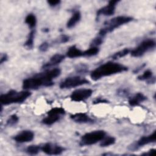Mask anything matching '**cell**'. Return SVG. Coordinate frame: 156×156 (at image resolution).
<instances>
[{"mask_svg": "<svg viewBox=\"0 0 156 156\" xmlns=\"http://www.w3.org/2000/svg\"><path fill=\"white\" fill-rule=\"evenodd\" d=\"M34 138V133L32 131L29 130H23L16 135L13 139L14 140L20 143H27L32 141Z\"/></svg>", "mask_w": 156, "mask_h": 156, "instance_id": "obj_12", "label": "cell"}, {"mask_svg": "<svg viewBox=\"0 0 156 156\" xmlns=\"http://www.w3.org/2000/svg\"><path fill=\"white\" fill-rule=\"evenodd\" d=\"M60 116H61L59 115H48V116L42 120V122L45 125L51 126L58 121L60 119Z\"/></svg>", "mask_w": 156, "mask_h": 156, "instance_id": "obj_18", "label": "cell"}, {"mask_svg": "<svg viewBox=\"0 0 156 156\" xmlns=\"http://www.w3.org/2000/svg\"><path fill=\"white\" fill-rule=\"evenodd\" d=\"M127 70V67L118 63L108 62L101 65L90 74V77L93 80H98L102 77L122 73Z\"/></svg>", "mask_w": 156, "mask_h": 156, "instance_id": "obj_2", "label": "cell"}, {"mask_svg": "<svg viewBox=\"0 0 156 156\" xmlns=\"http://www.w3.org/2000/svg\"><path fill=\"white\" fill-rule=\"evenodd\" d=\"M40 150H41V146L38 145H30L26 148V152L30 155L37 154Z\"/></svg>", "mask_w": 156, "mask_h": 156, "instance_id": "obj_25", "label": "cell"}, {"mask_svg": "<svg viewBox=\"0 0 156 156\" xmlns=\"http://www.w3.org/2000/svg\"><path fill=\"white\" fill-rule=\"evenodd\" d=\"M48 3L51 7H55L60 3V1L59 0H49L47 1Z\"/></svg>", "mask_w": 156, "mask_h": 156, "instance_id": "obj_30", "label": "cell"}, {"mask_svg": "<svg viewBox=\"0 0 156 156\" xmlns=\"http://www.w3.org/2000/svg\"><path fill=\"white\" fill-rule=\"evenodd\" d=\"M99 48L98 47L91 46L89 49L83 51V57H91L96 55L99 52Z\"/></svg>", "mask_w": 156, "mask_h": 156, "instance_id": "obj_22", "label": "cell"}, {"mask_svg": "<svg viewBox=\"0 0 156 156\" xmlns=\"http://www.w3.org/2000/svg\"><path fill=\"white\" fill-rule=\"evenodd\" d=\"M102 38H103V37L98 36L97 37H96L95 38H94V39L92 40V41H91V46L97 47L98 46L100 45V44L102 43V41H103Z\"/></svg>", "mask_w": 156, "mask_h": 156, "instance_id": "obj_27", "label": "cell"}, {"mask_svg": "<svg viewBox=\"0 0 156 156\" xmlns=\"http://www.w3.org/2000/svg\"><path fill=\"white\" fill-rule=\"evenodd\" d=\"M133 20V18L130 16H118L107 21L104 23V27L100 29L98 36L104 37L107 34L112 32L115 29L119 26L128 23Z\"/></svg>", "mask_w": 156, "mask_h": 156, "instance_id": "obj_4", "label": "cell"}, {"mask_svg": "<svg viewBox=\"0 0 156 156\" xmlns=\"http://www.w3.org/2000/svg\"><path fill=\"white\" fill-rule=\"evenodd\" d=\"M49 47V44L48 42H43L41 44V45L39 46V50L41 52H44L48 50V48Z\"/></svg>", "mask_w": 156, "mask_h": 156, "instance_id": "obj_29", "label": "cell"}, {"mask_svg": "<svg viewBox=\"0 0 156 156\" xmlns=\"http://www.w3.org/2000/svg\"><path fill=\"white\" fill-rule=\"evenodd\" d=\"M119 95H120L121 96H126L128 94V92L126 90H119L118 91V93Z\"/></svg>", "mask_w": 156, "mask_h": 156, "instance_id": "obj_33", "label": "cell"}, {"mask_svg": "<svg viewBox=\"0 0 156 156\" xmlns=\"http://www.w3.org/2000/svg\"><path fill=\"white\" fill-rule=\"evenodd\" d=\"M81 18V13L79 11L76 10L73 12L71 17L69 19L66 23V27L68 28H72L74 27L77 23L79 22Z\"/></svg>", "mask_w": 156, "mask_h": 156, "instance_id": "obj_16", "label": "cell"}, {"mask_svg": "<svg viewBox=\"0 0 156 156\" xmlns=\"http://www.w3.org/2000/svg\"><path fill=\"white\" fill-rule=\"evenodd\" d=\"M25 23L31 29H34L37 24V19L35 15L33 13L28 14L25 18Z\"/></svg>", "mask_w": 156, "mask_h": 156, "instance_id": "obj_19", "label": "cell"}, {"mask_svg": "<svg viewBox=\"0 0 156 156\" xmlns=\"http://www.w3.org/2000/svg\"><path fill=\"white\" fill-rule=\"evenodd\" d=\"M64 58H65V56L63 55L60 54H56L52 55L50 58L49 60L43 65V68H49L52 66L56 65L57 64H59L64 60Z\"/></svg>", "mask_w": 156, "mask_h": 156, "instance_id": "obj_14", "label": "cell"}, {"mask_svg": "<svg viewBox=\"0 0 156 156\" xmlns=\"http://www.w3.org/2000/svg\"><path fill=\"white\" fill-rule=\"evenodd\" d=\"M69 37L66 35H61L58 40L56 41V43H66L67 41H69Z\"/></svg>", "mask_w": 156, "mask_h": 156, "instance_id": "obj_28", "label": "cell"}, {"mask_svg": "<svg viewBox=\"0 0 156 156\" xmlns=\"http://www.w3.org/2000/svg\"><path fill=\"white\" fill-rule=\"evenodd\" d=\"M146 96H145L143 93H137L129 99V103L131 106H135L144 102L146 100Z\"/></svg>", "mask_w": 156, "mask_h": 156, "instance_id": "obj_15", "label": "cell"}, {"mask_svg": "<svg viewBox=\"0 0 156 156\" xmlns=\"http://www.w3.org/2000/svg\"><path fill=\"white\" fill-rule=\"evenodd\" d=\"M41 150L48 155H53L61 154L65 151V148L56 144L47 143L41 146Z\"/></svg>", "mask_w": 156, "mask_h": 156, "instance_id": "obj_9", "label": "cell"}, {"mask_svg": "<svg viewBox=\"0 0 156 156\" xmlns=\"http://www.w3.org/2000/svg\"><path fill=\"white\" fill-rule=\"evenodd\" d=\"M155 154V149H152L150 151H149L147 152H145L142 154L143 155H148V156H151L152 155H154Z\"/></svg>", "mask_w": 156, "mask_h": 156, "instance_id": "obj_31", "label": "cell"}, {"mask_svg": "<svg viewBox=\"0 0 156 156\" xmlns=\"http://www.w3.org/2000/svg\"><path fill=\"white\" fill-rule=\"evenodd\" d=\"M155 46V41L152 39H147L143 41L140 44L131 51V55L134 57H139L144 54L149 50Z\"/></svg>", "mask_w": 156, "mask_h": 156, "instance_id": "obj_6", "label": "cell"}, {"mask_svg": "<svg viewBox=\"0 0 156 156\" xmlns=\"http://www.w3.org/2000/svg\"><path fill=\"white\" fill-rule=\"evenodd\" d=\"M66 55L69 58H77L83 56V51L80 50L76 47V46L73 45L69 47L66 52Z\"/></svg>", "mask_w": 156, "mask_h": 156, "instance_id": "obj_17", "label": "cell"}, {"mask_svg": "<svg viewBox=\"0 0 156 156\" xmlns=\"http://www.w3.org/2000/svg\"><path fill=\"white\" fill-rule=\"evenodd\" d=\"M106 136L105 131L102 130H94L84 134L80 138V146H90L101 141Z\"/></svg>", "mask_w": 156, "mask_h": 156, "instance_id": "obj_5", "label": "cell"}, {"mask_svg": "<svg viewBox=\"0 0 156 156\" xmlns=\"http://www.w3.org/2000/svg\"><path fill=\"white\" fill-rule=\"evenodd\" d=\"M61 73L59 68H53L37 74L23 80V87L25 90H35L41 87H51L54 84L53 79Z\"/></svg>", "mask_w": 156, "mask_h": 156, "instance_id": "obj_1", "label": "cell"}, {"mask_svg": "<svg viewBox=\"0 0 156 156\" xmlns=\"http://www.w3.org/2000/svg\"><path fill=\"white\" fill-rule=\"evenodd\" d=\"M107 102H108V101L107 100L98 98V99H96L95 101H94L93 104H99V103H107Z\"/></svg>", "mask_w": 156, "mask_h": 156, "instance_id": "obj_32", "label": "cell"}, {"mask_svg": "<svg viewBox=\"0 0 156 156\" xmlns=\"http://www.w3.org/2000/svg\"><path fill=\"white\" fill-rule=\"evenodd\" d=\"M156 140V131L154 130L152 133L147 136H143L141 137L135 143H134L132 146H131V149H136L138 147H142L144 145L148 144L151 143L155 142Z\"/></svg>", "mask_w": 156, "mask_h": 156, "instance_id": "obj_11", "label": "cell"}, {"mask_svg": "<svg viewBox=\"0 0 156 156\" xmlns=\"http://www.w3.org/2000/svg\"><path fill=\"white\" fill-rule=\"evenodd\" d=\"M18 120H19V118L16 115H15V114L12 115L10 116H9V118L7 120L6 124L9 126H12L16 124L18 122Z\"/></svg>", "mask_w": 156, "mask_h": 156, "instance_id": "obj_26", "label": "cell"}, {"mask_svg": "<svg viewBox=\"0 0 156 156\" xmlns=\"http://www.w3.org/2000/svg\"><path fill=\"white\" fill-rule=\"evenodd\" d=\"M118 2L119 1H116V0L110 1L108 4L98 10L96 12L97 18H98L101 15L110 16L113 15L115 12L116 5Z\"/></svg>", "mask_w": 156, "mask_h": 156, "instance_id": "obj_10", "label": "cell"}, {"mask_svg": "<svg viewBox=\"0 0 156 156\" xmlns=\"http://www.w3.org/2000/svg\"><path fill=\"white\" fill-rule=\"evenodd\" d=\"M7 60V55L5 54H3V55H2L1 57V58H0V63H1V64H2V63L5 62Z\"/></svg>", "mask_w": 156, "mask_h": 156, "instance_id": "obj_34", "label": "cell"}, {"mask_svg": "<svg viewBox=\"0 0 156 156\" xmlns=\"http://www.w3.org/2000/svg\"><path fill=\"white\" fill-rule=\"evenodd\" d=\"M34 37H35V30L34 29H31L30 32L29 33L27 40H26V42L24 43V46L26 48H27L29 49L32 48L33 45H34Z\"/></svg>", "mask_w": 156, "mask_h": 156, "instance_id": "obj_20", "label": "cell"}, {"mask_svg": "<svg viewBox=\"0 0 156 156\" xmlns=\"http://www.w3.org/2000/svg\"><path fill=\"white\" fill-rule=\"evenodd\" d=\"M89 82H90L88 80L80 76H71L68 77L62 81L59 87L62 89H67L87 84L89 83Z\"/></svg>", "mask_w": 156, "mask_h": 156, "instance_id": "obj_7", "label": "cell"}, {"mask_svg": "<svg viewBox=\"0 0 156 156\" xmlns=\"http://www.w3.org/2000/svg\"><path fill=\"white\" fill-rule=\"evenodd\" d=\"M116 141V140L114 137L113 136H106L101 141L100 143V146L101 147H107L109 146H111L113 144H115Z\"/></svg>", "mask_w": 156, "mask_h": 156, "instance_id": "obj_21", "label": "cell"}, {"mask_svg": "<svg viewBox=\"0 0 156 156\" xmlns=\"http://www.w3.org/2000/svg\"><path fill=\"white\" fill-rule=\"evenodd\" d=\"M130 52V49L128 48H124L122 50H121L116 53H115L112 56V58L113 60H116L118 58H120L121 57H123L127 55Z\"/></svg>", "mask_w": 156, "mask_h": 156, "instance_id": "obj_23", "label": "cell"}, {"mask_svg": "<svg viewBox=\"0 0 156 156\" xmlns=\"http://www.w3.org/2000/svg\"><path fill=\"white\" fill-rule=\"evenodd\" d=\"M93 94V91L91 89H78L74 91L71 96V99L73 101L80 102L85 101V99L89 98Z\"/></svg>", "mask_w": 156, "mask_h": 156, "instance_id": "obj_8", "label": "cell"}, {"mask_svg": "<svg viewBox=\"0 0 156 156\" xmlns=\"http://www.w3.org/2000/svg\"><path fill=\"white\" fill-rule=\"evenodd\" d=\"M152 78V72L150 69H147L142 74L138 76L137 77V79L140 80H150L149 82H151V79Z\"/></svg>", "mask_w": 156, "mask_h": 156, "instance_id": "obj_24", "label": "cell"}, {"mask_svg": "<svg viewBox=\"0 0 156 156\" xmlns=\"http://www.w3.org/2000/svg\"><path fill=\"white\" fill-rule=\"evenodd\" d=\"M71 118L78 123H88L93 122V119L85 113H77L70 116Z\"/></svg>", "mask_w": 156, "mask_h": 156, "instance_id": "obj_13", "label": "cell"}, {"mask_svg": "<svg viewBox=\"0 0 156 156\" xmlns=\"http://www.w3.org/2000/svg\"><path fill=\"white\" fill-rule=\"evenodd\" d=\"M31 93L28 91H17L10 90L7 93L1 94L0 96V102L2 105H9L15 103H21L27 99Z\"/></svg>", "mask_w": 156, "mask_h": 156, "instance_id": "obj_3", "label": "cell"}]
</instances>
